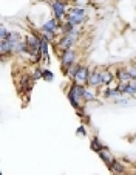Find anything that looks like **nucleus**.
Returning <instances> with one entry per match:
<instances>
[{
  "label": "nucleus",
  "mask_w": 136,
  "mask_h": 175,
  "mask_svg": "<svg viewBox=\"0 0 136 175\" xmlns=\"http://www.w3.org/2000/svg\"><path fill=\"white\" fill-rule=\"evenodd\" d=\"M73 59H74V54H73L71 50H65V51H63V56H62L63 65H65V67L71 65V64H73Z\"/></svg>",
  "instance_id": "obj_1"
},
{
  "label": "nucleus",
  "mask_w": 136,
  "mask_h": 175,
  "mask_svg": "<svg viewBox=\"0 0 136 175\" xmlns=\"http://www.w3.org/2000/svg\"><path fill=\"white\" fill-rule=\"evenodd\" d=\"M74 78H76V81H77L79 84H84V82L88 79V71H87V68H79Z\"/></svg>",
  "instance_id": "obj_2"
},
{
  "label": "nucleus",
  "mask_w": 136,
  "mask_h": 175,
  "mask_svg": "<svg viewBox=\"0 0 136 175\" xmlns=\"http://www.w3.org/2000/svg\"><path fill=\"white\" fill-rule=\"evenodd\" d=\"M88 81H90V84H91V85H98V84L102 82V74L98 73V71H95V73H91V76L88 78Z\"/></svg>",
  "instance_id": "obj_3"
},
{
  "label": "nucleus",
  "mask_w": 136,
  "mask_h": 175,
  "mask_svg": "<svg viewBox=\"0 0 136 175\" xmlns=\"http://www.w3.org/2000/svg\"><path fill=\"white\" fill-rule=\"evenodd\" d=\"M28 45H30V48H31V51L34 53V51H37V48L40 47V42H39L37 37L30 36V37H28Z\"/></svg>",
  "instance_id": "obj_4"
},
{
  "label": "nucleus",
  "mask_w": 136,
  "mask_h": 175,
  "mask_svg": "<svg viewBox=\"0 0 136 175\" xmlns=\"http://www.w3.org/2000/svg\"><path fill=\"white\" fill-rule=\"evenodd\" d=\"M53 9L56 13V17H62L63 16V5L59 3V2H54L53 3Z\"/></svg>",
  "instance_id": "obj_5"
},
{
  "label": "nucleus",
  "mask_w": 136,
  "mask_h": 175,
  "mask_svg": "<svg viewBox=\"0 0 136 175\" xmlns=\"http://www.w3.org/2000/svg\"><path fill=\"white\" fill-rule=\"evenodd\" d=\"M73 43V34H70V36H66L62 42H60V48H63V50H68L70 48V45Z\"/></svg>",
  "instance_id": "obj_6"
},
{
  "label": "nucleus",
  "mask_w": 136,
  "mask_h": 175,
  "mask_svg": "<svg viewBox=\"0 0 136 175\" xmlns=\"http://www.w3.org/2000/svg\"><path fill=\"white\" fill-rule=\"evenodd\" d=\"M0 48H2V53H6V51H9V50L13 48V43H11L8 39H3V40H2V45H0Z\"/></svg>",
  "instance_id": "obj_7"
},
{
  "label": "nucleus",
  "mask_w": 136,
  "mask_h": 175,
  "mask_svg": "<svg viewBox=\"0 0 136 175\" xmlns=\"http://www.w3.org/2000/svg\"><path fill=\"white\" fill-rule=\"evenodd\" d=\"M73 96H76V98H79V96H84V88L81 87V85H74L73 87V90L70 91Z\"/></svg>",
  "instance_id": "obj_8"
},
{
  "label": "nucleus",
  "mask_w": 136,
  "mask_h": 175,
  "mask_svg": "<svg viewBox=\"0 0 136 175\" xmlns=\"http://www.w3.org/2000/svg\"><path fill=\"white\" fill-rule=\"evenodd\" d=\"M56 27H57L56 20H50V22H47V23H45L43 30H45V31H54V30H56Z\"/></svg>",
  "instance_id": "obj_9"
},
{
  "label": "nucleus",
  "mask_w": 136,
  "mask_h": 175,
  "mask_svg": "<svg viewBox=\"0 0 136 175\" xmlns=\"http://www.w3.org/2000/svg\"><path fill=\"white\" fill-rule=\"evenodd\" d=\"M119 79L124 81V82H127V81L131 79V74H130L128 71H125V70H121V71H119Z\"/></svg>",
  "instance_id": "obj_10"
},
{
  "label": "nucleus",
  "mask_w": 136,
  "mask_h": 175,
  "mask_svg": "<svg viewBox=\"0 0 136 175\" xmlns=\"http://www.w3.org/2000/svg\"><path fill=\"white\" fill-rule=\"evenodd\" d=\"M40 51H42V54H43L45 59L48 58V48H47V42H45V40L40 42Z\"/></svg>",
  "instance_id": "obj_11"
},
{
  "label": "nucleus",
  "mask_w": 136,
  "mask_h": 175,
  "mask_svg": "<svg viewBox=\"0 0 136 175\" xmlns=\"http://www.w3.org/2000/svg\"><path fill=\"white\" fill-rule=\"evenodd\" d=\"M82 20H84V19L79 17V16H74V14L70 16V25H77V23H81Z\"/></svg>",
  "instance_id": "obj_12"
},
{
  "label": "nucleus",
  "mask_w": 136,
  "mask_h": 175,
  "mask_svg": "<svg viewBox=\"0 0 136 175\" xmlns=\"http://www.w3.org/2000/svg\"><path fill=\"white\" fill-rule=\"evenodd\" d=\"M42 78L45 81H53V73L50 70H45V71H42Z\"/></svg>",
  "instance_id": "obj_13"
},
{
  "label": "nucleus",
  "mask_w": 136,
  "mask_h": 175,
  "mask_svg": "<svg viewBox=\"0 0 136 175\" xmlns=\"http://www.w3.org/2000/svg\"><path fill=\"white\" fill-rule=\"evenodd\" d=\"M101 74H102V82H104V84H108V82L111 81V74H110L108 71H102Z\"/></svg>",
  "instance_id": "obj_14"
},
{
  "label": "nucleus",
  "mask_w": 136,
  "mask_h": 175,
  "mask_svg": "<svg viewBox=\"0 0 136 175\" xmlns=\"http://www.w3.org/2000/svg\"><path fill=\"white\" fill-rule=\"evenodd\" d=\"M110 169L115 170V172H122V166H121L119 163H116V161H113V163L110 164Z\"/></svg>",
  "instance_id": "obj_15"
},
{
  "label": "nucleus",
  "mask_w": 136,
  "mask_h": 175,
  "mask_svg": "<svg viewBox=\"0 0 136 175\" xmlns=\"http://www.w3.org/2000/svg\"><path fill=\"white\" fill-rule=\"evenodd\" d=\"M71 14H74V16H79V17H85V11L84 9H81V8H74V9H71Z\"/></svg>",
  "instance_id": "obj_16"
},
{
  "label": "nucleus",
  "mask_w": 136,
  "mask_h": 175,
  "mask_svg": "<svg viewBox=\"0 0 136 175\" xmlns=\"http://www.w3.org/2000/svg\"><path fill=\"white\" fill-rule=\"evenodd\" d=\"M127 93H136V82H130L127 85Z\"/></svg>",
  "instance_id": "obj_17"
},
{
  "label": "nucleus",
  "mask_w": 136,
  "mask_h": 175,
  "mask_svg": "<svg viewBox=\"0 0 136 175\" xmlns=\"http://www.w3.org/2000/svg\"><path fill=\"white\" fill-rule=\"evenodd\" d=\"M91 146H93V149H95V151H99V152L102 151V146H101V143H99V141H96V140L93 141V144H91Z\"/></svg>",
  "instance_id": "obj_18"
},
{
  "label": "nucleus",
  "mask_w": 136,
  "mask_h": 175,
  "mask_svg": "<svg viewBox=\"0 0 136 175\" xmlns=\"http://www.w3.org/2000/svg\"><path fill=\"white\" fill-rule=\"evenodd\" d=\"M119 93H121L119 90H108V91H107V96H108V98H110V96H119Z\"/></svg>",
  "instance_id": "obj_19"
},
{
  "label": "nucleus",
  "mask_w": 136,
  "mask_h": 175,
  "mask_svg": "<svg viewBox=\"0 0 136 175\" xmlns=\"http://www.w3.org/2000/svg\"><path fill=\"white\" fill-rule=\"evenodd\" d=\"M84 96H85V99H88V101H91V99H93V93L88 91V90H84Z\"/></svg>",
  "instance_id": "obj_20"
},
{
  "label": "nucleus",
  "mask_w": 136,
  "mask_h": 175,
  "mask_svg": "<svg viewBox=\"0 0 136 175\" xmlns=\"http://www.w3.org/2000/svg\"><path fill=\"white\" fill-rule=\"evenodd\" d=\"M0 37H2V40H3V39H8V34H6V30H5V28L0 30Z\"/></svg>",
  "instance_id": "obj_21"
},
{
  "label": "nucleus",
  "mask_w": 136,
  "mask_h": 175,
  "mask_svg": "<svg viewBox=\"0 0 136 175\" xmlns=\"http://www.w3.org/2000/svg\"><path fill=\"white\" fill-rule=\"evenodd\" d=\"M53 33H54V31H45V39L51 40V39H53Z\"/></svg>",
  "instance_id": "obj_22"
},
{
  "label": "nucleus",
  "mask_w": 136,
  "mask_h": 175,
  "mask_svg": "<svg viewBox=\"0 0 136 175\" xmlns=\"http://www.w3.org/2000/svg\"><path fill=\"white\" fill-rule=\"evenodd\" d=\"M40 76H42V71L36 70V71H34V78H40Z\"/></svg>",
  "instance_id": "obj_23"
},
{
  "label": "nucleus",
  "mask_w": 136,
  "mask_h": 175,
  "mask_svg": "<svg viewBox=\"0 0 136 175\" xmlns=\"http://www.w3.org/2000/svg\"><path fill=\"white\" fill-rule=\"evenodd\" d=\"M130 74H131V78H136V68H131L130 70Z\"/></svg>",
  "instance_id": "obj_24"
}]
</instances>
